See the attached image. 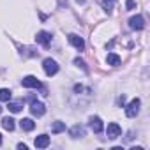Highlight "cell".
Segmentation results:
<instances>
[{"instance_id": "cell-1", "label": "cell", "mask_w": 150, "mask_h": 150, "mask_svg": "<svg viewBox=\"0 0 150 150\" xmlns=\"http://www.w3.org/2000/svg\"><path fill=\"white\" fill-rule=\"evenodd\" d=\"M139 106H141V101L136 97V99H132L127 106H125V115L129 117V118H134V117H138V113H139Z\"/></svg>"}, {"instance_id": "cell-2", "label": "cell", "mask_w": 150, "mask_h": 150, "mask_svg": "<svg viewBox=\"0 0 150 150\" xmlns=\"http://www.w3.org/2000/svg\"><path fill=\"white\" fill-rule=\"evenodd\" d=\"M42 69H44V72L48 74V76H55V74L58 72V64L53 58H44L42 60Z\"/></svg>"}, {"instance_id": "cell-3", "label": "cell", "mask_w": 150, "mask_h": 150, "mask_svg": "<svg viewBox=\"0 0 150 150\" xmlns=\"http://www.w3.org/2000/svg\"><path fill=\"white\" fill-rule=\"evenodd\" d=\"M85 134H87V129H85V125H81V124H76V125H72V127L69 129V136H71L72 139L83 138Z\"/></svg>"}, {"instance_id": "cell-4", "label": "cell", "mask_w": 150, "mask_h": 150, "mask_svg": "<svg viewBox=\"0 0 150 150\" xmlns=\"http://www.w3.org/2000/svg\"><path fill=\"white\" fill-rule=\"evenodd\" d=\"M30 113L34 115V117H42L44 113H46V106L42 104V103H39V101H32L30 103Z\"/></svg>"}, {"instance_id": "cell-5", "label": "cell", "mask_w": 150, "mask_h": 150, "mask_svg": "<svg viewBox=\"0 0 150 150\" xmlns=\"http://www.w3.org/2000/svg\"><path fill=\"white\" fill-rule=\"evenodd\" d=\"M67 39H69V42L76 48L78 51H83V50H85V41H83V37H80V35H76V34H69Z\"/></svg>"}, {"instance_id": "cell-6", "label": "cell", "mask_w": 150, "mask_h": 150, "mask_svg": "<svg viewBox=\"0 0 150 150\" xmlns=\"http://www.w3.org/2000/svg\"><path fill=\"white\" fill-rule=\"evenodd\" d=\"M129 27H131L132 30H143V28H145V18H143L141 14L132 16V18L129 20Z\"/></svg>"}, {"instance_id": "cell-7", "label": "cell", "mask_w": 150, "mask_h": 150, "mask_svg": "<svg viewBox=\"0 0 150 150\" xmlns=\"http://www.w3.org/2000/svg\"><path fill=\"white\" fill-rule=\"evenodd\" d=\"M35 41H37L41 46L48 48V46H50V42H51V34H50V32H46V30H41V32H37Z\"/></svg>"}, {"instance_id": "cell-8", "label": "cell", "mask_w": 150, "mask_h": 150, "mask_svg": "<svg viewBox=\"0 0 150 150\" xmlns=\"http://www.w3.org/2000/svg\"><path fill=\"white\" fill-rule=\"evenodd\" d=\"M21 85H23L25 88H41V87H42L41 81H39L35 76H25V78L21 80Z\"/></svg>"}, {"instance_id": "cell-9", "label": "cell", "mask_w": 150, "mask_h": 150, "mask_svg": "<svg viewBox=\"0 0 150 150\" xmlns=\"http://www.w3.org/2000/svg\"><path fill=\"white\" fill-rule=\"evenodd\" d=\"M106 134H108V138H110V139H117V138L122 134V129H120V125H118V124L111 122V124H108Z\"/></svg>"}, {"instance_id": "cell-10", "label": "cell", "mask_w": 150, "mask_h": 150, "mask_svg": "<svg viewBox=\"0 0 150 150\" xmlns=\"http://www.w3.org/2000/svg\"><path fill=\"white\" fill-rule=\"evenodd\" d=\"M90 129L94 132H103L104 125H103V120L99 117H90Z\"/></svg>"}, {"instance_id": "cell-11", "label": "cell", "mask_w": 150, "mask_h": 150, "mask_svg": "<svg viewBox=\"0 0 150 150\" xmlns=\"http://www.w3.org/2000/svg\"><path fill=\"white\" fill-rule=\"evenodd\" d=\"M34 145H35L37 148H46V146H50V136H48V134H39V136L35 138Z\"/></svg>"}, {"instance_id": "cell-12", "label": "cell", "mask_w": 150, "mask_h": 150, "mask_svg": "<svg viewBox=\"0 0 150 150\" xmlns=\"http://www.w3.org/2000/svg\"><path fill=\"white\" fill-rule=\"evenodd\" d=\"M20 127H21L23 131H34L35 122H34L32 118H23V120H20Z\"/></svg>"}, {"instance_id": "cell-13", "label": "cell", "mask_w": 150, "mask_h": 150, "mask_svg": "<svg viewBox=\"0 0 150 150\" xmlns=\"http://www.w3.org/2000/svg\"><path fill=\"white\" fill-rule=\"evenodd\" d=\"M9 103V111L11 113H20L21 110H23V101H14V103H11V101H7Z\"/></svg>"}, {"instance_id": "cell-14", "label": "cell", "mask_w": 150, "mask_h": 150, "mask_svg": "<svg viewBox=\"0 0 150 150\" xmlns=\"http://www.w3.org/2000/svg\"><path fill=\"white\" fill-rule=\"evenodd\" d=\"M106 62L110 64V65H120V57L117 55V53H108V57H106Z\"/></svg>"}, {"instance_id": "cell-15", "label": "cell", "mask_w": 150, "mask_h": 150, "mask_svg": "<svg viewBox=\"0 0 150 150\" xmlns=\"http://www.w3.org/2000/svg\"><path fill=\"white\" fill-rule=\"evenodd\" d=\"M2 127L6 131H14V118H11V117L2 118Z\"/></svg>"}, {"instance_id": "cell-16", "label": "cell", "mask_w": 150, "mask_h": 150, "mask_svg": "<svg viewBox=\"0 0 150 150\" xmlns=\"http://www.w3.org/2000/svg\"><path fill=\"white\" fill-rule=\"evenodd\" d=\"M65 131V124L64 122H53L51 124V132L58 134V132H64Z\"/></svg>"}, {"instance_id": "cell-17", "label": "cell", "mask_w": 150, "mask_h": 150, "mask_svg": "<svg viewBox=\"0 0 150 150\" xmlns=\"http://www.w3.org/2000/svg\"><path fill=\"white\" fill-rule=\"evenodd\" d=\"M117 2V0H103V9H104V13H111L113 11V4Z\"/></svg>"}, {"instance_id": "cell-18", "label": "cell", "mask_w": 150, "mask_h": 150, "mask_svg": "<svg viewBox=\"0 0 150 150\" xmlns=\"http://www.w3.org/2000/svg\"><path fill=\"white\" fill-rule=\"evenodd\" d=\"M0 101H11V90L9 88H0Z\"/></svg>"}, {"instance_id": "cell-19", "label": "cell", "mask_w": 150, "mask_h": 150, "mask_svg": "<svg viewBox=\"0 0 150 150\" xmlns=\"http://www.w3.org/2000/svg\"><path fill=\"white\" fill-rule=\"evenodd\" d=\"M74 65H78V67H81L83 71H88V69H87V65H85V62H83V60H81L80 57H76V58H74Z\"/></svg>"}, {"instance_id": "cell-20", "label": "cell", "mask_w": 150, "mask_h": 150, "mask_svg": "<svg viewBox=\"0 0 150 150\" xmlns=\"http://www.w3.org/2000/svg\"><path fill=\"white\" fill-rule=\"evenodd\" d=\"M136 7V2H134V0H125V9L127 11H132Z\"/></svg>"}, {"instance_id": "cell-21", "label": "cell", "mask_w": 150, "mask_h": 150, "mask_svg": "<svg viewBox=\"0 0 150 150\" xmlns=\"http://www.w3.org/2000/svg\"><path fill=\"white\" fill-rule=\"evenodd\" d=\"M18 148H20V150H27V145H25V143H20Z\"/></svg>"}, {"instance_id": "cell-22", "label": "cell", "mask_w": 150, "mask_h": 150, "mask_svg": "<svg viewBox=\"0 0 150 150\" xmlns=\"http://www.w3.org/2000/svg\"><path fill=\"white\" fill-rule=\"evenodd\" d=\"M76 2H78V4H85V0H76Z\"/></svg>"}, {"instance_id": "cell-23", "label": "cell", "mask_w": 150, "mask_h": 150, "mask_svg": "<svg viewBox=\"0 0 150 150\" xmlns=\"http://www.w3.org/2000/svg\"><path fill=\"white\" fill-rule=\"evenodd\" d=\"M0 145H2V134H0Z\"/></svg>"}, {"instance_id": "cell-24", "label": "cell", "mask_w": 150, "mask_h": 150, "mask_svg": "<svg viewBox=\"0 0 150 150\" xmlns=\"http://www.w3.org/2000/svg\"><path fill=\"white\" fill-rule=\"evenodd\" d=\"M2 110H4V108H2V106H0V113H2Z\"/></svg>"}]
</instances>
